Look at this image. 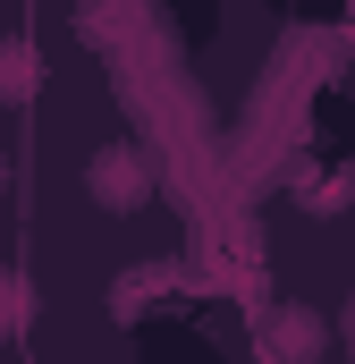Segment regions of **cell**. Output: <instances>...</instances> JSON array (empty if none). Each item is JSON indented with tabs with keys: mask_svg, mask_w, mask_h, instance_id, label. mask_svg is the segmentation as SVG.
<instances>
[{
	"mask_svg": "<svg viewBox=\"0 0 355 364\" xmlns=\"http://www.w3.org/2000/svg\"><path fill=\"white\" fill-rule=\"evenodd\" d=\"M85 195L102 203V212H136L144 195H153V170H144V153L136 144H102L85 161Z\"/></svg>",
	"mask_w": 355,
	"mask_h": 364,
	"instance_id": "1",
	"label": "cell"
},
{
	"mask_svg": "<svg viewBox=\"0 0 355 364\" xmlns=\"http://www.w3.org/2000/svg\"><path fill=\"white\" fill-rule=\"evenodd\" d=\"M322 314H305V305H288L279 322H271V364H305V356H322Z\"/></svg>",
	"mask_w": 355,
	"mask_h": 364,
	"instance_id": "2",
	"label": "cell"
},
{
	"mask_svg": "<svg viewBox=\"0 0 355 364\" xmlns=\"http://www.w3.org/2000/svg\"><path fill=\"white\" fill-rule=\"evenodd\" d=\"M26 85H34V43H0V102H26Z\"/></svg>",
	"mask_w": 355,
	"mask_h": 364,
	"instance_id": "3",
	"label": "cell"
},
{
	"mask_svg": "<svg viewBox=\"0 0 355 364\" xmlns=\"http://www.w3.org/2000/svg\"><path fill=\"white\" fill-rule=\"evenodd\" d=\"M296 195H305L313 212H347V195H355V178H347V170H330V178H305V186H296Z\"/></svg>",
	"mask_w": 355,
	"mask_h": 364,
	"instance_id": "4",
	"label": "cell"
},
{
	"mask_svg": "<svg viewBox=\"0 0 355 364\" xmlns=\"http://www.w3.org/2000/svg\"><path fill=\"white\" fill-rule=\"evenodd\" d=\"M17 331H26V279L0 272V339H17Z\"/></svg>",
	"mask_w": 355,
	"mask_h": 364,
	"instance_id": "5",
	"label": "cell"
},
{
	"mask_svg": "<svg viewBox=\"0 0 355 364\" xmlns=\"http://www.w3.org/2000/svg\"><path fill=\"white\" fill-rule=\"evenodd\" d=\"M339 26H347V51H355V0H347V17H339Z\"/></svg>",
	"mask_w": 355,
	"mask_h": 364,
	"instance_id": "6",
	"label": "cell"
},
{
	"mask_svg": "<svg viewBox=\"0 0 355 364\" xmlns=\"http://www.w3.org/2000/svg\"><path fill=\"white\" fill-rule=\"evenodd\" d=\"M0 186H9V161H0Z\"/></svg>",
	"mask_w": 355,
	"mask_h": 364,
	"instance_id": "7",
	"label": "cell"
}]
</instances>
